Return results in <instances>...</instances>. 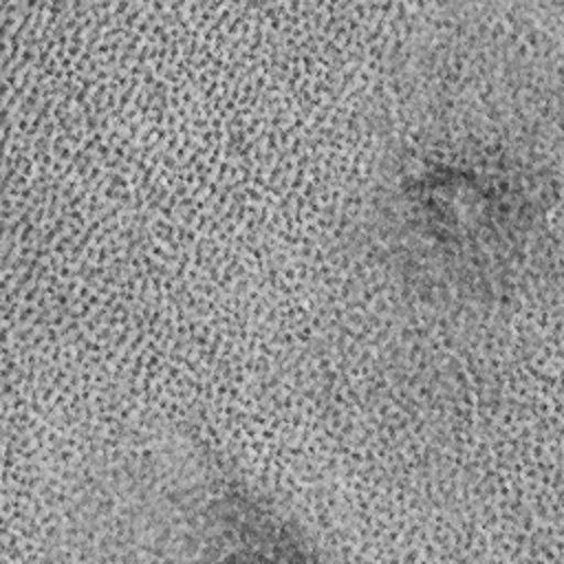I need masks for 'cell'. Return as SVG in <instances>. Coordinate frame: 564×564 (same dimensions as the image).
Wrapping results in <instances>:
<instances>
[{
    "instance_id": "1",
    "label": "cell",
    "mask_w": 564,
    "mask_h": 564,
    "mask_svg": "<svg viewBox=\"0 0 564 564\" xmlns=\"http://www.w3.org/2000/svg\"><path fill=\"white\" fill-rule=\"evenodd\" d=\"M544 229L535 176L482 143L412 148L379 178L368 242L383 271L434 304H480L520 282Z\"/></svg>"
}]
</instances>
